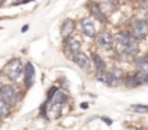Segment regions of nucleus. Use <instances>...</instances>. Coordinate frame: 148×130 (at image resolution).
<instances>
[{
	"label": "nucleus",
	"mask_w": 148,
	"mask_h": 130,
	"mask_svg": "<svg viewBox=\"0 0 148 130\" xmlns=\"http://www.w3.org/2000/svg\"><path fill=\"white\" fill-rule=\"evenodd\" d=\"M145 56H147V59H148V52H147V55H145Z\"/></svg>",
	"instance_id": "nucleus-25"
},
{
	"label": "nucleus",
	"mask_w": 148,
	"mask_h": 130,
	"mask_svg": "<svg viewBox=\"0 0 148 130\" xmlns=\"http://www.w3.org/2000/svg\"><path fill=\"white\" fill-rule=\"evenodd\" d=\"M102 120H103L108 126H110V124H112V120H109V117H102Z\"/></svg>",
	"instance_id": "nucleus-20"
},
{
	"label": "nucleus",
	"mask_w": 148,
	"mask_h": 130,
	"mask_svg": "<svg viewBox=\"0 0 148 130\" xmlns=\"http://www.w3.org/2000/svg\"><path fill=\"white\" fill-rule=\"evenodd\" d=\"M90 59H92V64L95 65V70H96L97 74L106 72V62L103 61V58H102L99 53L92 52V53H90Z\"/></svg>",
	"instance_id": "nucleus-12"
},
{
	"label": "nucleus",
	"mask_w": 148,
	"mask_h": 130,
	"mask_svg": "<svg viewBox=\"0 0 148 130\" xmlns=\"http://www.w3.org/2000/svg\"><path fill=\"white\" fill-rule=\"evenodd\" d=\"M96 78H97L102 84H105V85H112L110 78H109V75H108V71H106V72H100V74H97Z\"/></svg>",
	"instance_id": "nucleus-17"
},
{
	"label": "nucleus",
	"mask_w": 148,
	"mask_h": 130,
	"mask_svg": "<svg viewBox=\"0 0 148 130\" xmlns=\"http://www.w3.org/2000/svg\"><path fill=\"white\" fill-rule=\"evenodd\" d=\"M74 29H76V22H74L73 19L67 18L62 23H61V35L64 38H68L71 36V33L74 32Z\"/></svg>",
	"instance_id": "nucleus-13"
},
{
	"label": "nucleus",
	"mask_w": 148,
	"mask_h": 130,
	"mask_svg": "<svg viewBox=\"0 0 148 130\" xmlns=\"http://www.w3.org/2000/svg\"><path fill=\"white\" fill-rule=\"evenodd\" d=\"M132 110L136 111V113H148V106H144V104H134V106H132Z\"/></svg>",
	"instance_id": "nucleus-19"
},
{
	"label": "nucleus",
	"mask_w": 148,
	"mask_h": 130,
	"mask_svg": "<svg viewBox=\"0 0 148 130\" xmlns=\"http://www.w3.org/2000/svg\"><path fill=\"white\" fill-rule=\"evenodd\" d=\"M87 107H89V104H87V103H82V108H83V110H86Z\"/></svg>",
	"instance_id": "nucleus-21"
},
{
	"label": "nucleus",
	"mask_w": 148,
	"mask_h": 130,
	"mask_svg": "<svg viewBox=\"0 0 148 130\" xmlns=\"http://www.w3.org/2000/svg\"><path fill=\"white\" fill-rule=\"evenodd\" d=\"M71 58H73L74 64H76L79 68H82V70H83V71H86V72H89V71H90V67H92V59H90L84 52L79 51V52H76V53H73V55H71Z\"/></svg>",
	"instance_id": "nucleus-5"
},
{
	"label": "nucleus",
	"mask_w": 148,
	"mask_h": 130,
	"mask_svg": "<svg viewBox=\"0 0 148 130\" xmlns=\"http://www.w3.org/2000/svg\"><path fill=\"white\" fill-rule=\"evenodd\" d=\"M10 104H8L6 101H3L0 98V118H6L10 116Z\"/></svg>",
	"instance_id": "nucleus-16"
},
{
	"label": "nucleus",
	"mask_w": 148,
	"mask_h": 130,
	"mask_svg": "<svg viewBox=\"0 0 148 130\" xmlns=\"http://www.w3.org/2000/svg\"><path fill=\"white\" fill-rule=\"evenodd\" d=\"M129 32L135 39H144L148 35V23L142 19H134L129 25Z\"/></svg>",
	"instance_id": "nucleus-3"
},
{
	"label": "nucleus",
	"mask_w": 148,
	"mask_h": 130,
	"mask_svg": "<svg viewBox=\"0 0 148 130\" xmlns=\"http://www.w3.org/2000/svg\"><path fill=\"white\" fill-rule=\"evenodd\" d=\"M35 81V68L32 62H26L23 67V84L26 88H31Z\"/></svg>",
	"instance_id": "nucleus-8"
},
{
	"label": "nucleus",
	"mask_w": 148,
	"mask_h": 130,
	"mask_svg": "<svg viewBox=\"0 0 148 130\" xmlns=\"http://www.w3.org/2000/svg\"><path fill=\"white\" fill-rule=\"evenodd\" d=\"M79 25H80L82 32H83L87 38H96V35H97L96 23H95V20H93L90 16H86V18L80 19Z\"/></svg>",
	"instance_id": "nucleus-4"
},
{
	"label": "nucleus",
	"mask_w": 148,
	"mask_h": 130,
	"mask_svg": "<svg viewBox=\"0 0 148 130\" xmlns=\"http://www.w3.org/2000/svg\"><path fill=\"white\" fill-rule=\"evenodd\" d=\"M3 85H5V84H3L2 81H0V90H2V87H3Z\"/></svg>",
	"instance_id": "nucleus-24"
},
{
	"label": "nucleus",
	"mask_w": 148,
	"mask_h": 130,
	"mask_svg": "<svg viewBox=\"0 0 148 130\" xmlns=\"http://www.w3.org/2000/svg\"><path fill=\"white\" fill-rule=\"evenodd\" d=\"M115 36L110 35L109 32H100L96 35V45L99 48H105V49H110L113 45Z\"/></svg>",
	"instance_id": "nucleus-6"
},
{
	"label": "nucleus",
	"mask_w": 148,
	"mask_h": 130,
	"mask_svg": "<svg viewBox=\"0 0 148 130\" xmlns=\"http://www.w3.org/2000/svg\"><path fill=\"white\" fill-rule=\"evenodd\" d=\"M87 10H89L90 15H92L95 19H97L100 23H106V15L103 13L102 6H100L99 3H96V2H89V3H87Z\"/></svg>",
	"instance_id": "nucleus-9"
},
{
	"label": "nucleus",
	"mask_w": 148,
	"mask_h": 130,
	"mask_svg": "<svg viewBox=\"0 0 148 130\" xmlns=\"http://www.w3.org/2000/svg\"><path fill=\"white\" fill-rule=\"evenodd\" d=\"M0 98L12 106V104H16L22 98V94L19 93V90H18L16 85H13V84H5L2 87V90H0Z\"/></svg>",
	"instance_id": "nucleus-2"
},
{
	"label": "nucleus",
	"mask_w": 148,
	"mask_h": 130,
	"mask_svg": "<svg viewBox=\"0 0 148 130\" xmlns=\"http://www.w3.org/2000/svg\"><path fill=\"white\" fill-rule=\"evenodd\" d=\"M144 20H145V22H147V23H148V10H147V12H145V19H144Z\"/></svg>",
	"instance_id": "nucleus-23"
},
{
	"label": "nucleus",
	"mask_w": 148,
	"mask_h": 130,
	"mask_svg": "<svg viewBox=\"0 0 148 130\" xmlns=\"http://www.w3.org/2000/svg\"><path fill=\"white\" fill-rule=\"evenodd\" d=\"M3 74L10 80V81H18L21 78V75H23V65L22 61L19 58L10 59L6 65H5V70Z\"/></svg>",
	"instance_id": "nucleus-1"
},
{
	"label": "nucleus",
	"mask_w": 148,
	"mask_h": 130,
	"mask_svg": "<svg viewBox=\"0 0 148 130\" xmlns=\"http://www.w3.org/2000/svg\"><path fill=\"white\" fill-rule=\"evenodd\" d=\"M80 48H82V42H80L79 38H76V36H68V38L64 39V49H65V52H68L70 55L79 52Z\"/></svg>",
	"instance_id": "nucleus-7"
},
{
	"label": "nucleus",
	"mask_w": 148,
	"mask_h": 130,
	"mask_svg": "<svg viewBox=\"0 0 148 130\" xmlns=\"http://www.w3.org/2000/svg\"><path fill=\"white\" fill-rule=\"evenodd\" d=\"M135 65H136V70L141 72H147L148 74V59L147 56H139L135 59Z\"/></svg>",
	"instance_id": "nucleus-15"
},
{
	"label": "nucleus",
	"mask_w": 148,
	"mask_h": 130,
	"mask_svg": "<svg viewBox=\"0 0 148 130\" xmlns=\"http://www.w3.org/2000/svg\"><path fill=\"white\" fill-rule=\"evenodd\" d=\"M122 84H125V87H128V88H135V87L139 85L135 72H134V74H126L125 78H123V83H122Z\"/></svg>",
	"instance_id": "nucleus-14"
},
{
	"label": "nucleus",
	"mask_w": 148,
	"mask_h": 130,
	"mask_svg": "<svg viewBox=\"0 0 148 130\" xmlns=\"http://www.w3.org/2000/svg\"><path fill=\"white\" fill-rule=\"evenodd\" d=\"M108 75H109V78H110V83H112V85L115 84H121V83H123V78H125V72L121 70V68H118V67H112L109 71H108Z\"/></svg>",
	"instance_id": "nucleus-11"
},
{
	"label": "nucleus",
	"mask_w": 148,
	"mask_h": 130,
	"mask_svg": "<svg viewBox=\"0 0 148 130\" xmlns=\"http://www.w3.org/2000/svg\"><path fill=\"white\" fill-rule=\"evenodd\" d=\"M115 41H116L121 46H128V45L135 43L136 39L131 35L129 30H118L116 35H115Z\"/></svg>",
	"instance_id": "nucleus-10"
},
{
	"label": "nucleus",
	"mask_w": 148,
	"mask_h": 130,
	"mask_svg": "<svg viewBox=\"0 0 148 130\" xmlns=\"http://www.w3.org/2000/svg\"><path fill=\"white\" fill-rule=\"evenodd\" d=\"M28 28H29V25H25V26L22 28V32H26V30H28Z\"/></svg>",
	"instance_id": "nucleus-22"
},
{
	"label": "nucleus",
	"mask_w": 148,
	"mask_h": 130,
	"mask_svg": "<svg viewBox=\"0 0 148 130\" xmlns=\"http://www.w3.org/2000/svg\"><path fill=\"white\" fill-rule=\"evenodd\" d=\"M135 75H136V80H138L139 85L148 84V74H147V72H141V71H136V72H135Z\"/></svg>",
	"instance_id": "nucleus-18"
}]
</instances>
